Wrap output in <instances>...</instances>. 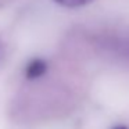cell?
Returning <instances> with one entry per match:
<instances>
[{
    "label": "cell",
    "instance_id": "3",
    "mask_svg": "<svg viewBox=\"0 0 129 129\" xmlns=\"http://www.w3.org/2000/svg\"><path fill=\"white\" fill-rule=\"evenodd\" d=\"M4 54H6V46H4L3 40L0 39V61L4 58Z\"/></svg>",
    "mask_w": 129,
    "mask_h": 129
},
{
    "label": "cell",
    "instance_id": "2",
    "mask_svg": "<svg viewBox=\"0 0 129 129\" xmlns=\"http://www.w3.org/2000/svg\"><path fill=\"white\" fill-rule=\"evenodd\" d=\"M53 2L62 7H67V9H78V7H83L86 4H90L94 0H53Z\"/></svg>",
    "mask_w": 129,
    "mask_h": 129
},
{
    "label": "cell",
    "instance_id": "4",
    "mask_svg": "<svg viewBox=\"0 0 129 129\" xmlns=\"http://www.w3.org/2000/svg\"><path fill=\"white\" fill-rule=\"evenodd\" d=\"M112 129H129L126 125H117V126H114Z\"/></svg>",
    "mask_w": 129,
    "mask_h": 129
},
{
    "label": "cell",
    "instance_id": "1",
    "mask_svg": "<svg viewBox=\"0 0 129 129\" xmlns=\"http://www.w3.org/2000/svg\"><path fill=\"white\" fill-rule=\"evenodd\" d=\"M47 68H49V65L43 58H34L25 67V78L28 81L39 79L47 72Z\"/></svg>",
    "mask_w": 129,
    "mask_h": 129
}]
</instances>
